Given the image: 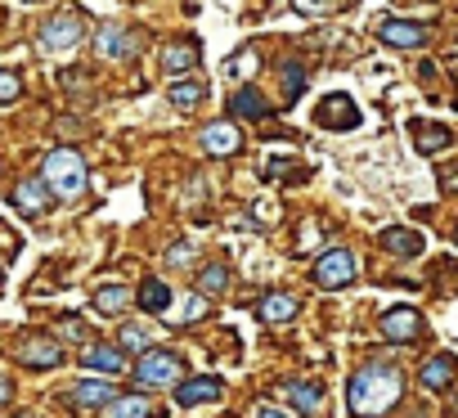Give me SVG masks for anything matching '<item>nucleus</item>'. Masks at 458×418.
Listing matches in <instances>:
<instances>
[{
    "mask_svg": "<svg viewBox=\"0 0 458 418\" xmlns=\"http://www.w3.org/2000/svg\"><path fill=\"white\" fill-rule=\"evenodd\" d=\"M229 113H234V117H248V122H257V117H266V95H261L257 86H248V90H239L234 99H229Z\"/></svg>",
    "mask_w": 458,
    "mask_h": 418,
    "instance_id": "20",
    "label": "nucleus"
},
{
    "mask_svg": "<svg viewBox=\"0 0 458 418\" xmlns=\"http://www.w3.org/2000/svg\"><path fill=\"white\" fill-rule=\"evenodd\" d=\"M59 333H64V337H68V342H81V337H86V324H81V320H77V315H68V320H64V328H59Z\"/></svg>",
    "mask_w": 458,
    "mask_h": 418,
    "instance_id": "33",
    "label": "nucleus"
},
{
    "mask_svg": "<svg viewBox=\"0 0 458 418\" xmlns=\"http://www.w3.org/2000/svg\"><path fill=\"white\" fill-rule=\"evenodd\" d=\"M180 378V355L175 351H144L135 364V382L140 387H171Z\"/></svg>",
    "mask_w": 458,
    "mask_h": 418,
    "instance_id": "4",
    "label": "nucleus"
},
{
    "mask_svg": "<svg viewBox=\"0 0 458 418\" xmlns=\"http://www.w3.org/2000/svg\"><path fill=\"white\" fill-rule=\"evenodd\" d=\"M68 400H72L77 409H104V405H113V400H117V391H113V382L90 378V382H77V387L68 391Z\"/></svg>",
    "mask_w": 458,
    "mask_h": 418,
    "instance_id": "12",
    "label": "nucleus"
},
{
    "mask_svg": "<svg viewBox=\"0 0 458 418\" xmlns=\"http://www.w3.org/2000/svg\"><path fill=\"white\" fill-rule=\"evenodd\" d=\"M140 306L153 311V315L166 311V306H171V288H166L162 279H144V288H140Z\"/></svg>",
    "mask_w": 458,
    "mask_h": 418,
    "instance_id": "25",
    "label": "nucleus"
},
{
    "mask_svg": "<svg viewBox=\"0 0 458 418\" xmlns=\"http://www.w3.org/2000/svg\"><path fill=\"white\" fill-rule=\"evenodd\" d=\"M391 257H418L422 252V235H413V230H382V239H377Z\"/></svg>",
    "mask_w": 458,
    "mask_h": 418,
    "instance_id": "18",
    "label": "nucleus"
},
{
    "mask_svg": "<svg viewBox=\"0 0 458 418\" xmlns=\"http://www.w3.org/2000/svg\"><path fill=\"white\" fill-rule=\"evenodd\" d=\"M284 77H288V99H297V95L306 90V73H301V64H284Z\"/></svg>",
    "mask_w": 458,
    "mask_h": 418,
    "instance_id": "31",
    "label": "nucleus"
},
{
    "mask_svg": "<svg viewBox=\"0 0 458 418\" xmlns=\"http://www.w3.org/2000/svg\"><path fill=\"white\" fill-rule=\"evenodd\" d=\"M0 405H10V378L0 373Z\"/></svg>",
    "mask_w": 458,
    "mask_h": 418,
    "instance_id": "37",
    "label": "nucleus"
},
{
    "mask_svg": "<svg viewBox=\"0 0 458 418\" xmlns=\"http://www.w3.org/2000/svg\"><path fill=\"white\" fill-rule=\"evenodd\" d=\"M355 275H360V261L346 248H333L315 261V284L319 288H346V284H355Z\"/></svg>",
    "mask_w": 458,
    "mask_h": 418,
    "instance_id": "3",
    "label": "nucleus"
},
{
    "mask_svg": "<svg viewBox=\"0 0 458 418\" xmlns=\"http://www.w3.org/2000/svg\"><path fill=\"white\" fill-rule=\"evenodd\" d=\"M19 90H23V86H19V77L0 68V104H14V99H19Z\"/></svg>",
    "mask_w": 458,
    "mask_h": 418,
    "instance_id": "32",
    "label": "nucleus"
},
{
    "mask_svg": "<svg viewBox=\"0 0 458 418\" xmlns=\"http://www.w3.org/2000/svg\"><path fill=\"white\" fill-rule=\"evenodd\" d=\"M14 207L23 217H41L46 207H50V184L46 180H23V184H14Z\"/></svg>",
    "mask_w": 458,
    "mask_h": 418,
    "instance_id": "13",
    "label": "nucleus"
},
{
    "mask_svg": "<svg viewBox=\"0 0 458 418\" xmlns=\"http://www.w3.org/2000/svg\"><path fill=\"white\" fill-rule=\"evenodd\" d=\"M229 288V266H207L202 275H198V293H225Z\"/></svg>",
    "mask_w": 458,
    "mask_h": 418,
    "instance_id": "27",
    "label": "nucleus"
},
{
    "mask_svg": "<svg viewBox=\"0 0 458 418\" xmlns=\"http://www.w3.org/2000/svg\"><path fill=\"white\" fill-rule=\"evenodd\" d=\"M257 64H261V59H257V50H239L234 59L225 64V73H229V77H252V73H257Z\"/></svg>",
    "mask_w": 458,
    "mask_h": 418,
    "instance_id": "28",
    "label": "nucleus"
},
{
    "mask_svg": "<svg viewBox=\"0 0 458 418\" xmlns=\"http://www.w3.org/2000/svg\"><path fill=\"white\" fill-rule=\"evenodd\" d=\"M454 369H458L454 355H431V360L422 364V387H427V391H445V387L454 382Z\"/></svg>",
    "mask_w": 458,
    "mask_h": 418,
    "instance_id": "17",
    "label": "nucleus"
},
{
    "mask_svg": "<svg viewBox=\"0 0 458 418\" xmlns=\"http://www.w3.org/2000/svg\"><path fill=\"white\" fill-rule=\"evenodd\" d=\"M19 360L32 364V369H55L64 360V346L55 337H23L19 342Z\"/></svg>",
    "mask_w": 458,
    "mask_h": 418,
    "instance_id": "9",
    "label": "nucleus"
},
{
    "mask_svg": "<svg viewBox=\"0 0 458 418\" xmlns=\"http://www.w3.org/2000/svg\"><path fill=\"white\" fill-rule=\"evenodd\" d=\"M0 284H5V270H0Z\"/></svg>",
    "mask_w": 458,
    "mask_h": 418,
    "instance_id": "38",
    "label": "nucleus"
},
{
    "mask_svg": "<svg viewBox=\"0 0 458 418\" xmlns=\"http://www.w3.org/2000/svg\"><path fill=\"white\" fill-rule=\"evenodd\" d=\"M202 315H207V297H193L189 302V320H202Z\"/></svg>",
    "mask_w": 458,
    "mask_h": 418,
    "instance_id": "35",
    "label": "nucleus"
},
{
    "mask_svg": "<svg viewBox=\"0 0 458 418\" xmlns=\"http://www.w3.org/2000/svg\"><path fill=\"white\" fill-rule=\"evenodd\" d=\"M122 346L144 355V351H148V328H140V324H126V328H122Z\"/></svg>",
    "mask_w": 458,
    "mask_h": 418,
    "instance_id": "29",
    "label": "nucleus"
},
{
    "mask_svg": "<svg viewBox=\"0 0 458 418\" xmlns=\"http://www.w3.org/2000/svg\"><path fill=\"white\" fill-rule=\"evenodd\" d=\"M413 135H418V149H422V153H440V149L454 144V135H449L445 126H436V122H418Z\"/></svg>",
    "mask_w": 458,
    "mask_h": 418,
    "instance_id": "22",
    "label": "nucleus"
},
{
    "mask_svg": "<svg viewBox=\"0 0 458 418\" xmlns=\"http://www.w3.org/2000/svg\"><path fill=\"white\" fill-rule=\"evenodd\" d=\"M257 418H293V414H284V409H275V405H261Z\"/></svg>",
    "mask_w": 458,
    "mask_h": 418,
    "instance_id": "36",
    "label": "nucleus"
},
{
    "mask_svg": "<svg viewBox=\"0 0 458 418\" xmlns=\"http://www.w3.org/2000/svg\"><path fill=\"white\" fill-rule=\"evenodd\" d=\"M202 149H207L211 158H229V153L243 149V135H239L234 122H211V126L202 131Z\"/></svg>",
    "mask_w": 458,
    "mask_h": 418,
    "instance_id": "8",
    "label": "nucleus"
},
{
    "mask_svg": "<svg viewBox=\"0 0 458 418\" xmlns=\"http://www.w3.org/2000/svg\"><path fill=\"white\" fill-rule=\"evenodd\" d=\"M108 418H153V405L144 396H117L108 405Z\"/></svg>",
    "mask_w": 458,
    "mask_h": 418,
    "instance_id": "24",
    "label": "nucleus"
},
{
    "mask_svg": "<svg viewBox=\"0 0 458 418\" xmlns=\"http://www.w3.org/2000/svg\"><path fill=\"white\" fill-rule=\"evenodd\" d=\"M284 400H288L297 414H319L324 387H319V382H284Z\"/></svg>",
    "mask_w": 458,
    "mask_h": 418,
    "instance_id": "15",
    "label": "nucleus"
},
{
    "mask_svg": "<svg viewBox=\"0 0 458 418\" xmlns=\"http://www.w3.org/2000/svg\"><path fill=\"white\" fill-rule=\"evenodd\" d=\"M126 306H131V288H122V284H104L95 293V311H104V315H122Z\"/></svg>",
    "mask_w": 458,
    "mask_h": 418,
    "instance_id": "23",
    "label": "nucleus"
},
{
    "mask_svg": "<svg viewBox=\"0 0 458 418\" xmlns=\"http://www.w3.org/2000/svg\"><path fill=\"white\" fill-rule=\"evenodd\" d=\"M41 180L50 184L55 198H77V193L86 189V162H81V153H77V149H55V153H46Z\"/></svg>",
    "mask_w": 458,
    "mask_h": 418,
    "instance_id": "2",
    "label": "nucleus"
},
{
    "mask_svg": "<svg viewBox=\"0 0 458 418\" xmlns=\"http://www.w3.org/2000/svg\"><path fill=\"white\" fill-rule=\"evenodd\" d=\"M422 333V315L413 306H400V311H386L382 315V337L386 342H413Z\"/></svg>",
    "mask_w": 458,
    "mask_h": 418,
    "instance_id": "7",
    "label": "nucleus"
},
{
    "mask_svg": "<svg viewBox=\"0 0 458 418\" xmlns=\"http://www.w3.org/2000/svg\"><path fill=\"white\" fill-rule=\"evenodd\" d=\"M95 50H99L104 59H131V55L140 50V41H135L126 28L108 23V28H99V41H95Z\"/></svg>",
    "mask_w": 458,
    "mask_h": 418,
    "instance_id": "11",
    "label": "nucleus"
},
{
    "mask_svg": "<svg viewBox=\"0 0 458 418\" xmlns=\"http://www.w3.org/2000/svg\"><path fill=\"white\" fill-rule=\"evenodd\" d=\"M297 311H301V302H297L293 293H266L261 306H257V315H261L266 324H284V320H293Z\"/></svg>",
    "mask_w": 458,
    "mask_h": 418,
    "instance_id": "16",
    "label": "nucleus"
},
{
    "mask_svg": "<svg viewBox=\"0 0 458 418\" xmlns=\"http://www.w3.org/2000/svg\"><path fill=\"white\" fill-rule=\"evenodd\" d=\"M166 261H171V266H189V261H193V248H189V243H180V248H171V257H166Z\"/></svg>",
    "mask_w": 458,
    "mask_h": 418,
    "instance_id": "34",
    "label": "nucleus"
},
{
    "mask_svg": "<svg viewBox=\"0 0 458 418\" xmlns=\"http://www.w3.org/2000/svg\"><path fill=\"white\" fill-rule=\"evenodd\" d=\"M220 396V382L216 378H189L175 387V400L180 405H202V400H216Z\"/></svg>",
    "mask_w": 458,
    "mask_h": 418,
    "instance_id": "19",
    "label": "nucleus"
},
{
    "mask_svg": "<svg viewBox=\"0 0 458 418\" xmlns=\"http://www.w3.org/2000/svg\"><path fill=\"white\" fill-rule=\"evenodd\" d=\"M81 41V14H55L46 28H41V46L50 50V55H64V50H72Z\"/></svg>",
    "mask_w": 458,
    "mask_h": 418,
    "instance_id": "5",
    "label": "nucleus"
},
{
    "mask_svg": "<svg viewBox=\"0 0 458 418\" xmlns=\"http://www.w3.org/2000/svg\"><path fill=\"white\" fill-rule=\"evenodd\" d=\"M319 126H328V131H351V126H360V108H355V99L351 95H328V99H319Z\"/></svg>",
    "mask_w": 458,
    "mask_h": 418,
    "instance_id": "6",
    "label": "nucleus"
},
{
    "mask_svg": "<svg viewBox=\"0 0 458 418\" xmlns=\"http://www.w3.org/2000/svg\"><path fill=\"white\" fill-rule=\"evenodd\" d=\"M198 64V46L193 41H180V46H166V55H162V68L175 77V73H189Z\"/></svg>",
    "mask_w": 458,
    "mask_h": 418,
    "instance_id": "21",
    "label": "nucleus"
},
{
    "mask_svg": "<svg viewBox=\"0 0 458 418\" xmlns=\"http://www.w3.org/2000/svg\"><path fill=\"white\" fill-rule=\"evenodd\" d=\"M333 10H342V0H297V14H306V19L333 14Z\"/></svg>",
    "mask_w": 458,
    "mask_h": 418,
    "instance_id": "30",
    "label": "nucleus"
},
{
    "mask_svg": "<svg viewBox=\"0 0 458 418\" xmlns=\"http://www.w3.org/2000/svg\"><path fill=\"white\" fill-rule=\"evenodd\" d=\"M400 396H404L400 369L386 364V360H369V364L351 378V387H346V409H351L355 418H382V414L395 409Z\"/></svg>",
    "mask_w": 458,
    "mask_h": 418,
    "instance_id": "1",
    "label": "nucleus"
},
{
    "mask_svg": "<svg viewBox=\"0 0 458 418\" xmlns=\"http://www.w3.org/2000/svg\"><path fill=\"white\" fill-rule=\"evenodd\" d=\"M81 364L95 369V373H104V378H113V373L126 369V355H122L117 346H104V342H99V346H86V351H81Z\"/></svg>",
    "mask_w": 458,
    "mask_h": 418,
    "instance_id": "14",
    "label": "nucleus"
},
{
    "mask_svg": "<svg viewBox=\"0 0 458 418\" xmlns=\"http://www.w3.org/2000/svg\"><path fill=\"white\" fill-rule=\"evenodd\" d=\"M202 95H207L202 81H175L171 86V104L175 108H193V104H202Z\"/></svg>",
    "mask_w": 458,
    "mask_h": 418,
    "instance_id": "26",
    "label": "nucleus"
},
{
    "mask_svg": "<svg viewBox=\"0 0 458 418\" xmlns=\"http://www.w3.org/2000/svg\"><path fill=\"white\" fill-rule=\"evenodd\" d=\"M382 41L395 46V50H418V46H427V28L422 23H404V19H386L382 23Z\"/></svg>",
    "mask_w": 458,
    "mask_h": 418,
    "instance_id": "10",
    "label": "nucleus"
}]
</instances>
